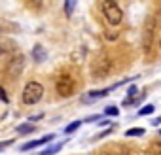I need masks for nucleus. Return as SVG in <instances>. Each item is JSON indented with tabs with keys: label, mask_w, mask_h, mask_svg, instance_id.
Here are the masks:
<instances>
[{
	"label": "nucleus",
	"mask_w": 161,
	"mask_h": 155,
	"mask_svg": "<svg viewBox=\"0 0 161 155\" xmlns=\"http://www.w3.org/2000/svg\"><path fill=\"white\" fill-rule=\"evenodd\" d=\"M108 72H110V59L103 53V55H99V57L95 59V62H93V76L104 78Z\"/></svg>",
	"instance_id": "obj_4"
},
{
	"label": "nucleus",
	"mask_w": 161,
	"mask_h": 155,
	"mask_svg": "<svg viewBox=\"0 0 161 155\" xmlns=\"http://www.w3.org/2000/svg\"><path fill=\"white\" fill-rule=\"evenodd\" d=\"M32 57H34V61H38V62L46 61V51H44V47H42V45H36V47L32 49Z\"/></svg>",
	"instance_id": "obj_8"
},
{
	"label": "nucleus",
	"mask_w": 161,
	"mask_h": 155,
	"mask_svg": "<svg viewBox=\"0 0 161 155\" xmlns=\"http://www.w3.org/2000/svg\"><path fill=\"white\" fill-rule=\"evenodd\" d=\"M42 97H44V85L38 83V82H29V83L25 85V89H23L21 100H23V104L32 106V104L40 102Z\"/></svg>",
	"instance_id": "obj_2"
},
{
	"label": "nucleus",
	"mask_w": 161,
	"mask_h": 155,
	"mask_svg": "<svg viewBox=\"0 0 161 155\" xmlns=\"http://www.w3.org/2000/svg\"><path fill=\"white\" fill-rule=\"evenodd\" d=\"M80 125H82V121H72V123H70V125L64 129V132H66V134H70V132H74V131H76Z\"/></svg>",
	"instance_id": "obj_14"
},
{
	"label": "nucleus",
	"mask_w": 161,
	"mask_h": 155,
	"mask_svg": "<svg viewBox=\"0 0 161 155\" xmlns=\"http://www.w3.org/2000/svg\"><path fill=\"white\" fill-rule=\"evenodd\" d=\"M61 147H63V142H57L55 146H49L47 149H44L40 155H55L57 151H61Z\"/></svg>",
	"instance_id": "obj_10"
},
{
	"label": "nucleus",
	"mask_w": 161,
	"mask_h": 155,
	"mask_svg": "<svg viewBox=\"0 0 161 155\" xmlns=\"http://www.w3.org/2000/svg\"><path fill=\"white\" fill-rule=\"evenodd\" d=\"M53 138H55V134H46V136H42V138H38V140H32V142H29V144H23L19 149H21V151H29V149H34V147H38V146L47 144V142L53 140Z\"/></svg>",
	"instance_id": "obj_6"
},
{
	"label": "nucleus",
	"mask_w": 161,
	"mask_h": 155,
	"mask_svg": "<svg viewBox=\"0 0 161 155\" xmlns=\"http://www.w3.org/2000/svg\"><path fill=\"white\" fill-rule=\"evenodd\" d=\"M25 68V57L23 55H15L10 62H8V68H6V74L10 78H17Z\"/></svg>",
	"instance_id": "obj_5"
},
{
	"label": "nucleus",
	"mask_w": 161,
	"mask_h": 155,
	"mask_svg": "<svg viewBox=\"0 0 161 155\" xmlns=\"http://www.w3.org/2000/svg\"><path fill=\"white\" fill-rule=\"evenodd\" d=\"M150 151H152V155H161V142H152Z\"/></svg>",
	"instance_id": "obj_13"
},
{
	"label": "nucleus",
	"mask_w": 161,
	"mask_h": 155,
	"mask_svg": "<svg viewBox=\"0 0 161 155\" xmlns=\"http://www.w3.org/2000/svg\"><path fill=\"white\" fill-rule=\"evenodd\" d=\"M125 134H127V136H142V134H144V129H129Z\"/></svg>",
	"instance_id": "obj_16"
},
{
	"label": "nucleus",
	"mask_w": 161,
	"mask_h": 155,
	"mask_svg": "<svg viewBox=\"0 0 161 155\" xmlns=\"http://www.w3.org/2000/svg\"><path fill=\"white\" fill-rule=\"evenodd\" d=\"M159 132H161V131H159Z\"/></svg>",
	"instance_id": "obj_21"
},
{
	"label": "nucleus",
	"mask_w": 161,
	"mask_h": 155,
	"mask_svg": "<svg viewBox=\"0 0 161 155\" xmlns=\"http://www.w3.org/2000/svg\"><path fill=\"white\" fill-rule=\"evenodd\" d=\"M136 93H138V89H136V85H131V87H129V91H127V97H129V99H127V100H125L123 104H125V106H127V104H131Z\"/></svg>",
	"instance_id": "obj_12"
},
{
	"label": "nucleus",
	"mask_w": 161,
	"mask_h": 155,
	"mask_svg": "<svg viewBox=\"0 0 161 155\" xmlns=\"http://www.w3.org/2000/svg\"><path fill=\"white\" fill-rule=\"evenodd\" d=\"M76 2L78 0H64V13L70 17L74 13V8H76Z\"/></svg>",
	"instance_id": "obj_11"
},
{
	"label": "nucleus",
	"mask_w": 161,
	"mask_h": 155,
	"mask_svg": "<svg viewBox=\"0 0 161 155\" xmlns=\"http://www.w3.org/2000/svg\"><path fill=\"white\" fill-rule=\"evenodd\" d=\"M153 106L152 104H148V106H144V108H140V112H138V115H150V114H153Z\"/></svg>",
	"instance_id": "obj_15"
},
{
	"label": "nucleus",
	"mask_w": 161,
	"mask_h": 155,
	"mask_svg": "<svg viewBox=\"0 0 161 155\" xmlns=\"http://www.w3.org/2000/svg\"><path fill=\"white\" fill-rule=\"evenodd\" d=\"M0 100H2V102H8L10 99H8V93L4 91V87H0Z\"/></svg>",
	"instance_id": "obj_18"
},
{
	"label": "nucleus",
	"mask_w": 161,
	"mask_h": 155,
	"mask_svg": "<svg viewBox=\"0 0 161 155\" xmlns=\"http://www.w3.org/2000/svg\"><path fill=\"white\" fill-rule=\"evenodd\" d=\"M34 131H36V127L31 125V123H23V125L17 127V132L19 134H29V132H34Z\"/></svg>",
	"instance_id": "obj_9"
},
{
	"label": "nucleus",
	"mask_w": 161,
	"mask_h": 155,
	"mask_svg": "<svg viewBox=\"0 0 161 155\" xmlns=\"http://www.w3.org/2000/svg\"><path fill=\"white\" fill-rule=\"evenodd\" d=\"M101 10H103V15L106 17V21L110 25H119L123 21V12L119 8V4L116 2V0H103L101 4Z\"/></svg>",
	"instance_id": "obj_1"
},
{
	"label": "nucleus",
	"mask_w": 161,
	"mask_h": 155,
	"mask_svg": "<svg viewBox=\"0 0 161 155\" xmlns=\"http://www.w3.org/2000/svg\"><path fill=\"white\" fill-rule=\"evenodd\" d=\"M12 142H14V140H6V142H0V149H4V147L12 146Z\"/></svg>",
	"instance_id": "obj_19"
},
{
	"label": "nucleus",
	"mask_w": 161,
	"mask_h": 155,
	"mask_svg": "<svg viewBox=\"0 0 161 155\" xmlns=\"http://www.w3.org/2000/svg\"><path fill=\"white\" fill-rule=\"evenodd\" d=\"M6 51H8V49H6V45H4V44H0V55L6 53Z\"/></svg>",
	"instance_id": "obj_20"
},
{
	"label": "nucleus",
	"mask_w": 161,
	"mask_h": 155,
	"mask_svg": "<svg viewBox=\"0 0 161 155\" xmlns=\"http://www.w3.org/2000/svg\"><path fill=\"white\" fill-rule=\"evenodd\" d=\"M119 112H118V108L116 106H108L106 110H104V115H112V117H116Z\"/></svg>",
	"instance_id": "obj_17"
},
{
	"label": "nucleus",
	"mask_w": 161,
	"mask_h": 155,
	"mask_svg": "<svg viewBox=\"0 0 161 155\" xmlns=\"http://www.w3.org/2000/svg\"><path fill=\"white\" fill-rule=\"evenodd\" d=\"M74 87H76L74 80H72L70 76H66V74L59 76L57 82H55V89H57V93H59L61 97H70V95L74 93Z\"/></svg>",
	"instance_id": "obj_3"
},
{
	"label": "nucleus",
	"mask_w": 161,
	"mask_h": 155,
	"mask_svg": "<svg viewBox=\"0 0 161 155\" xmlns=\"http://www.w3.org/2000/svg\"><path fill=\"white\" fill-rule=\"evenodd\" d=\"M110 93V89H101V91H91L87 93V99H84V102H91V100H97V99H103Z\"/></svg>",
	"instance_id": "obj_7"
}]
</instances>
